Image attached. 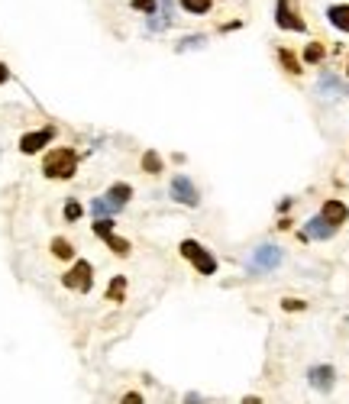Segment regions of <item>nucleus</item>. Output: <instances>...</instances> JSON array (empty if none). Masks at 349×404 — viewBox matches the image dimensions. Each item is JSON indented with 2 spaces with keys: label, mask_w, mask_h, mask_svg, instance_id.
<instances>
[{
  "label": "nucleus",
  "mask_w": 349,
  "mask_h": 404,
  "mask_svg": "<svg viewBox=\"0 0 349 404\" xmlns=\"http://www.w3.org/2000/svg\"><path fill=\"white\" fill-rule=\"evenodd\" d=\"M78 159H81V155H78L75 149L59 145V149L46 153V159H42V175L52 178V182H69V178L78 172Z\"/></svg>",
  "instance_id": "nucleus-1"
},
{
  "label": "nucleus",
  "mask_w": 349,
  "mask_h": 404,
  "mask_svg": "<svg viewBox=\"0 0 349 404\" xmlns=\"http://www.w3.org/2000/svg\"><path fill=\"white\" fill-rule=\"evenodd\" d=\"M275 26L288 32H307V20L297 13V0H275Z\"/></svg>",
  "instance_id": "nucleus-2"
},
{
  "label": "nucleus",
  "mask_w": 349,
  "mask_h": 404,
  "mask_svg": "<svg viewBox=\"0 0 349 404\" xmlns=\"http://www.w3.org/2000/svg\"><path fill=\"white\" fill-rule=\"evenodd\" d=\"M178 249H182V256H184V259H188L194 268H198L201 275H213V272H217V259H213V256L198 243V239H184Z\"/></svg>",
  "instance_id": "nucleus-3"
},
{
  "label": "nucleus",
  "mask_w": 349,
  "mask_h": 404,
  "mask_svg": "<svg viewBox=\"0 0 349 404\" xmlns=\"http://www.w3.org/2000/svg\"><path fill=\"white\" fill-rule=\"evenodd\" d=\"M61 285L71 291H91L94 285V266L88 259H75V266L61 275Z\"/></svg>",
  "instance_id": "nucleus-4"
},
{
  "label": "nucleus",
  "mask_w": 349,
  "mask_h": 404,
  "mask_svg": "<svg viewBox=\"0 0 349 404\" xmlns=\"http://www.w3.org/2000/svg\"><path fill=\"white\" fill-rule=\"evenodd\" d=\"M281 259H285V252H281L278 246H275V243H262V246H256V252H252L249 268H252V272H272V268L281 266Z\"/></svg>",
  "instance_id": "nucleus-5"
},
{
  "label": "nucleus",
  "mask_w": 349,
  "mask_h": 404,
  "mask_svg": "<svg viewBox=\"0 0 349 404\" xmlns=\"http://www.w3.org/2000/svg\"><path fill=\"white\" fill-rule=\"evenodd\" d=\"M55 133H59L55 126H42V130L23 133V136H20V153H23V155H36L39 149H46V145L52 143Z\"/></svg>",
  "instance_id": "nucleus-6"
},
{
  "label": "nucleus",
  "mask_w": 349,
  "mask_h": 404,
  "mask_svg": "<svg viewBox=\"0 0 349 404\" xmlns=\"http://www.w3.org/2000/svg\"><path fill=\"white\" fill-rule=\"evenodd\" d=\"M168 194H172V201H178V204H184V207H198V201H201L194 182H191V178H184V175L172 178V184H168Z\"/></svg>",
  "instance_id": "nucleus-7"
},
{
  "label": "nucleus",
  "mask_w": 349,
  "mask_h": 404,
  "mask_svg": "<svg viewBox=\"0 0 349 404\" xmlns=\"http://www.w3.org/2000/svg\"><path fill=\"white\" fill-rule=\"evenodd\" d=\"M320 217H324L330 227H343V223L349 220V207L343 204V201H326L324 210H320Z\"/></svg>",
  "instance_id": "nucleus-8"
},
{
  "label": "nucleus",
  "mask_w": 349,
  "mask_h": 404,
  "mask_svg": "<svg viewBox=\"0 0 349 404\" xmlns=\"http://www.w3.org/2000/svg\"><path fill=\"white\" fill-rule=\"evenodd\" d=\"M333 230H336V227H330L324 217H314V220L304 223L301 239H330V237H333Z\"/></svg>",
  "instance_id": "nucleus-9"
},
{
  "label": "nucleus",
  "mask_w": 349,
  "mask_h": 404,
  "mask_svg": "<svg viewBox=\"0 0 349 404\" xmlns=\"http://www.w3.org/2000/svg\"><path fill=\"white\" fill-rule=\"evenodd\" d=\"M307 379H311V385L317 391H330V388H333L336 372H333V366H314L311 372H307Z\"/></svg>",
  "instance_id": "nucleus-10"
},
{
  "label": "nucleus",
  "mask_w": 349,
  "mask_h": 404,
  "mask_svg": "<svg viewBox=\"0 0 349 404\" xmlns=\"http://www.w3.org/2000/svg\"><path fill=\"white\" fill-rule=\"evenodd\" d=\"M129 198H133V188H129V184H114V188L104 194V201L110 204V210H114V214L129 204Z\"/></svg>",
  "instance_id": "nucleus-11"
},
{
  "label": "nucleus",
  "mask_w": 349,
  "mask_h": 404,
  "mask_svg": "<svg viewBox=\"0 0 349 404\" xmlns=\"http://www.w3.org/2000/svg\"><path fill=\"white\" fill-rule=\"evenodd\" d=\"M326 20H330V26H336L340 32H349V4H333V7H326Z\"/></svg>",
  "instance_id": "nucleus-12"
},
{
  "label": "nucleus",
  "mask_w": 349,
  "mask_h": 404,
  "mask_svg": "<svg viewBox=\"0 0 349 404\" xmlns=\"http://www.w3.org/2000/svg\"><path fill=\"white\" fill-rule=\"evenodd\" d=\"M278 65L288 71V75H301V65H304V61L295 55V49H278Z\"/></svg>",
  "instance_id": "nucleus-13"
},
{
  "label": "nucleus",
  "mask_w": 349,
  "mask_h": 404,
  "mask_svg": "<svg viewBox=\"0 0 349 404\" xmlns=\"http://www.w3.org/2000/svg\"><path fill=\"white\" fill-rule=\"evenodd\" d=\"M178 4H182V10L184 13H191V16H207L217 0H178Z\"/></svg>",
  "instance_id": "nucleus-14"
},
{
  "label": "nucleus",
  "mask_w": 349,
  "mask_h": 404,
  "mask_svg": "<svg viewBox=\"0 0 349 404\" xmlns=\"http://www.w3.org/2000/svg\"><path fill=\"white\" fill-rule=\"evenodd\" d=\"M324 55H326L324 42H307V49H304L301 61H304V65H320V61H324Z\"/></svg>",
  "instance_id": "nucleus-15"
},
{
  "label": "nucleus",
  "mask_w": 349,
  "mask_h": 404,
  "mask_svg": "<svg viewBox=\"0 0 349 404\" xmlns=\"http://www.w3.org/2000/svg\"><path fill=\"white\" fill-rule=\"evenodd\" d=\"M52 256L61 262H69V259H75V249H71L69 239H52Z\"/></svg>",
  "instance_id": "nucleus-16"
},
{
  "label": "nucleus",
  "mask_w": 349,
  "mask_h": 404,
  "mask_svg": "<svg viewBox=\"0 0 349 404\" xmlns=\"http://www.w3.org/2000/svg\"><path fill=\"white\" fill-rule=\"evenodd\" d=\"M204 46H207V36L191 32V36H184L182 42H178V52H191V49H204Z\"/></svg>",
  "instance_id": "nucleus-17"
},
{
  "label": "nucleus",
  "mask_w": 349,
  "mask_h": 404,
  "mask_svg": "<svg viewBox=\"0 0 349 404\" xmlns=\"http://www.w3.org/2000/svg\"><path fill=\"white\" fill-rule=\"evenodd\" d=\"M123 295H126V278L117 275L114 282H110V288H107V297H110V301H123Z\"/></svg>",
  "instance_id": "nucleus-18"
},
{
  "label": "nucleus",
  "mask_w": 349,
  "mask_h": 404,
  "mask_svg": "<svg viewBox=\"0 0 349 404\" xmlns=\"http://www.w3.org/2000/svg\"><path fill=\"white\" fill-rule=\"evenodd\" d=\"M129 7L146 13V16H155L159 13V0H129Z\"/></svg>",
  "instance_id": "nucleus-19"
},
{
  "label": "nucleus",
  "mask_w": 349,
  "mask_h": 404,
  "mask_svg": "<svg viewBox=\"0 0 349 404\" xmlns=\"http://www.w3.org/2000/svg\"><path fill=\"white\" fill-rule=\"evenodd\" d=\"M143 172H149V175H159V172H162L159 153H146V155H143Z\"/></svg>",
  "instance_id": "nucleus-20"
},
{
  "label": "nucleus",
  "mask_w": 349,
  "mask_h": 404,
  "mask_svg": "<svg viewBox=\"0 0 349 404\" xmlns=\"http://www.w3.org/2000/svg\"><path fill=\"white\" fill-rule=\"evenodd\" d=\"M104 243L110 246V249H114L117 256H129V243H126V239L114 237V233H107V237H104Z\"/></svg>",
  "instance_id": "nucleus-21"
},
{
  "label": "nucleus",
  "mask_w": 349,
  "mask_h": 404,
  "mask_svg": "<svg viewBox=\"0 0 349 404\" xmlns=\"http://www.w3.org/2000/svg\"><path fill=\"white\" fill-rule=\"evenodd\" d=\"M81 214H84V207L78 204L75 198H71V201H65V220H69V223H75V220H81Z\"/></svg>",
  "instance_id": "nucleus-22"
},
{
  "label": "nucleus",
  "mask_w": 349,
  "mask_h": 404,
  "mask_svg": "<svg viewBox=\"0 0 349 404\" xmlns=\"http://www.w3.org/2000/svg\"><path fill=\"white\" fill-rule=\"evenodd\" d=\"M91 214L100 220V217H110V214H114V210H110V204H107L104 198H97V201H91Z\"/></svg>",
  "instance_id": "nucleus-23"
},
{
  "label": "nucleus",
  "mask_w": 349,
  "mask_h": 404,
  "mask_svg": "<svg viewBox=\"0 0 349 404\" xmlns=\"http://www.w3.org/2000/svg\"><path fill=\"white\" fill-rule=\"evenodd\" d=\"M281 307H285V311H291V314H297V311H304V301H295V297H285V301H281Z\"/></svg>",
  "instance_id": "nucleus-24"
},
{
  "label": "nucleus",
  "mask_w": 349,
  "mask_h": 404,
  "mask_svg": "<svg viewBox=\"0 0 349 404\" xmlns=\"http://www.w3.org/2000/svg\"><path fill=\"white\" fill-rule=\"evenodd\" d=\"M239 26H243V23H239V20H230V23H223V26H220V32H236V30H239Z\"/></svg>",
  "instance_id": "nucleus-25"
},
{
  "label": "nucleus",
  "mask_w": 349,
  "mask_h": 404,
  "mask_svg": "<svg viewBox=\"0 0 349 404\" xmlns=\"http://www.w3.org/2000/svg\"><path fill=\"white\" fill-rule=\"evenodd\" d=\"M123 404H143V398H139V395H136V391H129V395H126V398H123Z\"/></svg>",
  "instance_id": "nucleus-26"
},
{
  "label": "nucleus",
  "mask_w": 349,
  "mask_h": 404,
  "mask_svg": "<svg viewBox=\"0 0 349 404\" xmlns=\"http://www.w3.org/2000/svg\"><path fill=\"white\" fill-rule=\"evenodd\" d=\"M7 81H10V69L0 61V84H7Z\"/></svg>",
  "instance_id": "nucleus-27"
},
{
  "label": "nucleus",
  "mask_w": 349,
  "mask_h": 404,
  "mask_svg": "<svg viewBox=\"0 0 349 404\" xmlns=\"http://www.w3.org/2000/svg\"><path fill=\"white\" fill-rule=\"evenodd\" d=\"M346 75H349V61H346Z\"/></svg>",
  "instance_id": "nucleus-28"
}]
</instances>
